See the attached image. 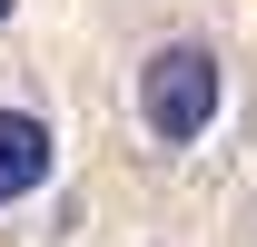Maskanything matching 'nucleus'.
<instances>
[{"label": "nucleus", "mask_w": 257, "mask_h": 247, "mask_svg": "<svg viewBox=\"0 0 257 247\" xmlns=\"http://www.w3.org/2000/svg\"><path fill=\"white\" fill-rule=\"evenodd\" d=\"M139 119H149V139H159V149H188L198 129L218 119V60H208L198 40L149 50V69H139Z\"/></svg>", "instance_id": "1"}, {"label": "nucleus", "mask_w": 257, "mask_h": 247, "mask_svg": "<svg viewBox=\"0 0 257 247\" xmlns=\"http://www.w3.org/2000/svg\"><path fill=\"white\" fill-rule=\"evenodd\" d=\"M50 119H30V109H0V208H20V198H40L50 188Z\"/></svg>", "instance_id": "2"}, {"label": "nucleus", "mask_w": 257, "mask_h": 247, "mask_svg": "<svg viewBox=\"0 0 257 247\" xmlns=\"http://www.w3.org/2000/svg\"><path fill=\"white\" fill-rule=\"evenodd\" d=\"M0 20H10V0H0Z\"/></svg>", "instance_id": "3"}]
</instances>
